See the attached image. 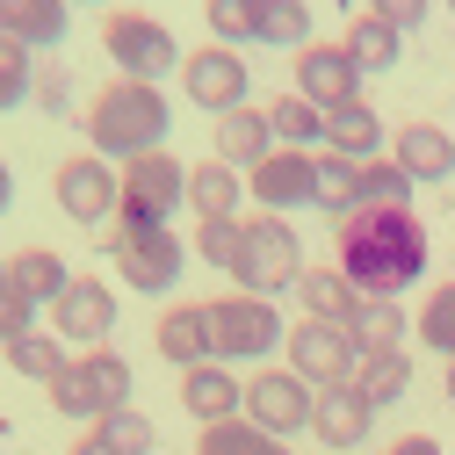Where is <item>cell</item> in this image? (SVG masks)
<instances>
[{"mask_svg":"<svg viewBox=\"0 0 455 455\" xmlns=\"http://www.w3.org/2000/svg\"><path fill=\"white\" fill-rule=\"evenodd\" d=\"M332 267L355 282L362 297H405L427 275V224L412 203H362L339 217Z\"/></svg>","mask_w":455,"mask_h":455,"instance_id":"obj_1","label":"cell"},{"mask_svg":"<svg viewBox=\"0 0 455 455\" xmlns=\"http://www.w3.org/2000/svg\"><path fill=\"white\" fill-rule=\"evenodd\" d=\"M166 124H174V108H166V94H159L152 80H116V87H101L94 108H87V138H94V152H116V159L159 152Z\"/></svg>","mask_w":455,"mask_h":455,"instance_id":"obj_2","label":"cell"},{"mask_svg":"<svg viewBox=\"0 0 455 455\" xmlns=\"http://www.w3.org/2000/svg\"><path fill=\"white\" fill-rule=\"evenodd\" d=\"M297 275H304V246H297V224L290 217H239V260H232V282L246 297H282V290H297Z\"/></svg>","mask_w":455,"mask_h":455,"instance_id":"obj_3","label":"cell"},{"mask_svg":"<svg viewBox=\"0 0 455 455\" xmlns=\"http://www.w3.org/2000/svg\"><path fill=\"white\" fill-rule=\"evenodd\" d=\"M51 405L66 419H108L131 405V362L116 347H80L59 376H51Z\"/></svg>","mask_w":455,"mask_h":455,"instance_id":"obj_4","label":"cell"},{"mask_svg":"<svg viewBox=\"0 0 455 455\" xmlns=\"http://www.w3.org/2000/svg\"><path fill=\"white\" fill-rule=\"evenodd\" d=\"M282 339L290 332H282V311L267 297L232 290V297L210 304V362H267Z\"/></svg>","mask_w":455,"mask_h":455,"instance_id":"obj_5","label":"cell"},{"mask_svg":"<svg viewBox=\"0 0 455 455\" xmlns=\"http://www.w3.org/2000/svg\"><path fill=\"white\" fill-rule=\"evenodd\" d=\"M174 210H188V166L174 152H138L124 159V224H166Z\"/></svg>","mask_w":455,"mask_h":455,"instance_id":"obj_6","label":"cell"},{"mask_svg":"<svg viewBox=\"0 0 455 455\" xmlns=\"http://www.w3.org/2000/svg\"><path fill=\"white\" fill-rule=\"evenodd\" d=\"M101 51L124 66V80H152V87H159L166 73H181V44H174V29L152 22V15H108Z\"/></svg>","mask_w":455,"mask_h":455,"instance_id":"obj_7","label":"cell"},{"mask_svg":"<svg viewBox=\"0 0 455 455\" xmlns=\"http://www.w3.org/2000/svg\"><path fill=\"white\" fill-rule=\"evenodd\" d=\"M116 267L131 290L159 297V290H174L181 282V239H174V224H116Z\"/></svg>","mask_w":455,"mask_h":455,"instance_id":"obj_8","label":"cell"},{"mask_svg":"<svg viewBox=\"0 0 455 455\" xmlns=\"http://www.w3.org/2000/svg\"><path fill=\"white\" fill-rule=\"evenodd\" d=\"M181 87H188V101L203 108V116H232V108H246V59L232 44H203V51H188L181 59Z\"/></svg>","mask_w":455,"mask_h":455,"instance_id":"obj_9","label":"cell"},{"mask_svg":"<svg viewBox=\"0 0 455 455\" xmlns=\"http://www.w3.org/2000/svg\"><path fill=\"white\" fill-rule=\"evenodd\" d=\"M311 412H318V397H311V383L297 376V369H260V376H246V412L239 419H253L260 434H297V427H311Z\"/></svg>","mask_w":455,"mask_h":455,"instance_id":"obj_10","label":"cell"},{"mask_svg":"<svg viewBox=\"0 0 455 455\" xmlns=\"http://www.w3.org/2000/svg\"><path fill=\"white\" fill-rule=\"evenodd\" d=\"M290 369H297L304 383H355L362 347H355V332H347V325H332V318H304V325H290Z\"/></svg>","mask_w":455,"mask_h":455,"instance_id":"obj_11","label":"cell"},{"mask_svg":"<svg viewBox=\"0 0 455 455\" xmlns=\"http://www.w3.org/2000/svg\"><path fill=\"white\" fill-rule=\"evenodd\" d=\"M51 188H59V210H66L73 224H101V217H116V210H124V174H108V159H101V152L66 159Z\"/></svg>","mask_w":455,"mask_h":455,"instance_id":"obj_12","label":"cell"},{"mask_svg":"<svg viewBox=\"0 0 455 455\" xmlns=\"http://www.w3.org/2000/svg\"><path fill=\"white\" fill-rule=\"evenodd\" d=\"M297 94L311 108H347V101H369L362 94V66L347 44H304L297 51Z\"/></svg>","mask_w":455,"mask_h":455,"instance_id":"obj_13","label":"cell"},{"mask_svg":"<svg viewBox=\"0 0 455 455\" xmlns=\"http://www.w3.org/2000/svg\"><path fill=\"white\" fill-rule=\"evenodd\" d=\"M246 196L260 203V210H304V203H318V152H267L253 174H246Z\"/></svg>","mask_w":455,"mask_h":455,"instance_id":"obj_14","label":"cell"},{"mask_svg":"<svg viewBox=\"0 0 455 455\" xmlns=\"http://www.w3.org/2000/svg\"><path fill=\"white\" fill-rule=\"evenodd\" d=\"M51 332L73 339V347H101L108 332H116V290L94 275H73V290L51 304Z\"/></svg>","mask_w":455,"mask_h":455,"instance_id":"obj_15","label":"cell"},{"mask_svg":"<svg viewBox=\"0 0 455 455\" xmlns=\"http://www.w3.org/2000/svg\"><path fill=\"white\" fill-rule=\"evenodd\" d=\"M369 427H376L369 390H362V383H325L318 412H311V434H318L325 448H362V441H369Z\"/></svg>","mask_w":455,"mask_h":455,"instance_id":"obj_16","label":"cell"},{"mask_svg":"<svg viewBox=\"0 0 455 455\" xmlns=\"http://www.w3.org/2000/svg\"><path fill=\"white\" fill-rule=\"evenodd\" d=\"M181 405H188L203 427L239 419V412H246V383L232 376V362H196V369H181Z\"/></svg>","mask_w":455,"mask_h":455,"instance_id":"obj_17","label":"cell"},{"mask_svg":"<svg viewBox=\"0 0 455 455\" xmlns=\"http://www.w3.org/2000/svg\"><path fill=\"white\" fill-rule=\"evenodd\" d=\"M267 152H275V124H267V108H232V116H217V159H224V166L253 174Z\"/></svg>","mask_w":455,"mask_h":455,"instance_id":"obj_18","label":"cell"},{"mask_svg":"<svg viewBox=\"0 0 455 455\" xmlns=\"http://www.w3.org/2000/svg\"><path fill=\"white\" fill-rule=\"evenodd\" d=\"M397 166H405L412 181H448L455 174V138L441 131V124H405L397 131V152H390Z\"/></svg>","mask_w":455,"mask_h":455,"instance_id":"obj_19","label":"cell"},{"mask_svg":"<svg viewBox=\"0 0 455 455\" xmlns=\"http://www.w3.org/2000/svg\"><path fill=\"white\" fill-rule=\"evenodd\" d=\"M239 203H246V174L239 166H224V159L188 166V210L196 217H239Z\"/></svg>","mask_w":455,"mask_h":455,"instance_id":"obj_20","label":"cell"},{"mask_svg":"<svg viewBox=\"0 0 455 455\" xmlns=\"http://www.w3.org/2000/svg\"><path fill=\"white\" fill-rule=\"evenodd\" d=\"M159 355L174 369L210 362V304H174V311H166L159 318Z\"/></svg>","mask_w":455,"mask_h":455,"instance_id":"obj_21","label":"cell"},{"mask_svg":"<svg viewBox=\"0 0 455 455\" xmlns=\"http://www.w3.org/2000/svg\"><path fill=\"white\" fill-rule=\"evenodd\" d=\"M66 8H73V0H0V36L44 51V44L66 36Z\"/></svg>","mask_w":455,"mask_h":455,"instance_id":"obj_22","label":"cell"},{"mask_svg":"<svg viewBox=\"0 0 455 455\" xmlns=\"http://www.w3.org/2000/svg\"><path fill=\"white\" fill-rule=\"evenodd\" d=\"M325 152H347V159H376V152H383V116H376L369 101L325 108Z\"/></svg>","mask_w":455,"mask_h":455,"instance_id":"obj_23","label":"cell"},{"mask_svg":"<svg viewBox=\"0 0 455 455\" xmlns=\"http://www.w3.org/2000/svg\"><path fill=\"white\" fill-rule=\"evenodd\" d=\"M8 275H15V290H22L29 304H59V297L73 290V267L51 253V246H22V253L8 260Z\"/></svg>","mask_w":455,"mask_h":455,"instance_id":"obj_24","label":"cell"},{"mask_svg":"<svg viewBox=\"0 0 455 455\" xmlns=\"http://www.w3.org/2000/svg\"><path fill=\"white\" fill-rule=\"evenodd\" d=\"M297 297H304L311 318H332V325H347L355 304H362V290H355L339 267H304V275H297Z\"/></svg>","mask_w":455,"mask_h":455,"instance_id":"obj_25","label":"cell"},{"mask_svg":"<svg viewBox=\"0 0 455 455\" xmlns=\"http://www.w3.org/2000/svg\"><path fill=\"white\" fill-rule=\"evenodd\" d=\"M355 383L369 390V405H397V397L412 390V355L405 347H376V355H362Z\"/></svg>","mask_w":455,"mask_h":455,"instance_id":"obj_26","label":"cell"},{"mask_svg":"<svg viewBox=\"0 0 455 455\" xmlns=\"http://www.w3.org/2000/svg\"><path fill=\"white\" fill-rule=\"evenodd\" d=\"M405 311H397V297H362L355 304V318H347V332H355V347L362 355H376V347H397V339H405Z\"/></svg>","mask_w":455,"mask_h":455,"instance_id":"obj_27","label":"cell"},{"mask_svg":"<svg viewBox=\"0 0 455 455\" xmlns=\"http://www.w3.org/2000/svg\"><path fill=\"white\" fill-rule=\"evenodd\" d=\"M267 124H275V145H297V152L325 145V108H311L304 94H282V101H267Z\"/></svg>","mask_w":455,"mask_h":455,"instance_id":"obj_28","label":"cell"},{"mask_svg":"<svg viewBox=\"0 0 455 455\" xmlns=\"http://www.w3.org/2000/svg\"><path fill=\"white\" fill-rule=\"evenodd\" d=\"M196 455H297V448H282V441L260 434L253 419H217V427H203Z\"/></svg>","mask_w":455,"mask_h":455,"instance_id":"obj_29","label":"cell"},{"mask_svg":"<svg viewBox=\"0 0 455 455\" xmlns=\"http://www.w3.org/2000/svg\"><path fill=\"white\" fill-rule=\"evenodd\" d=\"M347 51H355V66H362V73H390V66H397V51H405V29H390L383 15H362V22L347 29Z\"/></svg>","mask_w":455,"mask_h":455,"instance_id":"obj_30","label":"cell"},{"mask_svg":"<svg viewBox=\"0 0 455 455\" xmlns=\"http://www.w3.org/2000/svg\"><path fill=\"white\" fill-rule=\"evenodd\" d=\"M73 355H66V339L59 332H22V339H8V369L15 376H29V383H51Z\"/></svg>","mask_w":455,"mask_h":455,"instance_id":"obj_31","label":"cell"},{"mask_svg":"<svg viewBox=\"0 0 455 455\" xmlns=\"http://www.w3.org/2000/svg\"><path fill=\"white\" fill-rule=\"evenodd\" d=\"M318 210H362V159H347V152H325L318 159Z\"/></svg>","mask_w":455,"mask_h":455,"instance_id":"obj_32","label":"cell"},{"mask_svg":"<svg viewBox=\"0 0 455 455\" xmlns=\"http://www.w3.org/2000/svg\"><path fill=\"white\" fill-rule=\"evenodd\" d=\"M260 15H267V0H210L203 8V22H210V36L217 44H260Z\"/></svg>","mask_w":455,"mask_h":455,"instance_id":"obj_33","label":"cell"},{"mask_svg":"<svg viewBox=\"0 0 455 455\" xmlns=\"http://www.w3.org/2000/svg\"><path fill=\"white\" fill-rule=\"evenodd\" d=\"M412 332L427 339V347L441 355V362H455V282H441V290L419 304V318H412Z\"/></svg>","mask_w":455,"mask_h":455,"instance_id":"obj_34","label":"cell"},{"mask_svg":"<svg viewBox=\"0 0 455 455\" xmlns=\"http://www.w3.org/2000/svg\"><path fill=\"white\" fill-rule=\"evenodd\" d=\"M29 94H36V66H29V44L0 36V116H8V108H22Z\"/></svg>","mask_w":455,"mask_h":455,"instance_id":"obj_35","label":"cell"},{"mask_svg":"<svg viewBox=\"0 0 455 455\" xmlns=\"http://www.w3.org/2000/svg\"><path fill=\"white\" fill-rule=\"evenodd\" d=\"M260 44L304 51V44H311V8H304V0H267V15H260Z\"/></svg>","mask_w":455,"mask_h":455,"instance_id":"obj_36","label":"cell"},{"mask_svg":"<svg viewBox=\"0 0 455 455\" xmlns=\"http://www.w3.org/2000/svg\"><path fill=\"white\" fill-rule=\"evenodd\" d=\"M412 174L397 166L390 152H376V159H362V203H412Z\"/></svg>","mask_w":455,"mask_h":455,"instance_id":"obj_37","label":"cell"},{"mask_svg":"<svg viewBox=\"0 0 455 455\" xmlns=\"http://www.w3.org/2000/svg\"><path fill=\"white\" fill-rule=\"evenodd\" d=\"M94 434L108 441V448H116V455H152V419L138 412V405H124V412H108V419H94Z\"/></svg>","mask_w":455,"mask_h":455,"instance_id":"obj_38","label":"cell"},{"mask_svg":"<svg viewBox=\"0 0 455 455\" xmlns=\"http://www.w3.org/2000/svg\"><path fill=\"white\" fill-rule=\"evenodd\" d=\"M196 253H203L210 267H224V275H232V260H239V217H203Z\"/></svg>","mask_w":455,"mask_h":455,"instance_id":"obj_39","label":"cell"},{"mask_svg":"<svg viewBox=\"0 0 455 455\" xmlns=\"http://www.w3.org/2000/svg\"><path fill=\"white\" fill-rule=\"evenodd\" d=\"M369 15H383L390 29H419V22H427V0H376Z\"/></svg>","mask_w":455,"mask_h":455,"instance_id":"obj_40","label":"cell"},{"mask_svg":"<svg viewBox=\"0 0 455 455\" xmlns=\"http://www.w3.org/2000/svg\"><path fill=\"white\" fill-rule=\"evenodd\" d=\"M36 101L51 108V116H66V108H73V80L66 73H36Z\"/></svg>","mask_w":455,"mask_h":455,"instance_id":"obj_41","label":"cell"},{"mask_svg":"<svg viewBox=\"0 0 455 455\" xmlns=\"http://www.w3.org/2000/svg\"><path fill=\"white\" fill-rule=\"evenodd\" d=\"M383 455H441V441H427V434H405V441H390Z\"/></svg>","mask_w":455,"mask_h":455,"instance_id":"obj_42","label":"cell"},{"mask_svg":"<svg viewBox=\"0 0 455 455\" xmlns=\"http://www.w3.org/2000/svg\"><path fill=\"white\" fill-rule=\"evenodd\" d=\"M15 210V174H8V159H0V217Z\"/></svg>","mask_w":455,"mask_h":455,"instance_id":"obj_43","label":"cell"},{"mask_svg":"<svg viewBox=\"0 0 455 455\" xmlns=\"http://www.w3.org/2000/svg\"><path fill=\"white\" fill-rule=\"evenodd\" d=\"M73 455H116V448H108L101 434H87V441H73Z\"/></svg>","mask_w":455,"mask_h":455,"instance_id":"obj_44","label":"cell"},{"mask_svg":"<svg viewBox=\"0 0 455 455\" xmlns=\"http://www.w3.org/2000/svg\"><path fill=\"white\" fill-rule=\"evenodd\" d=\"M441 390H448V405H455V362H448V383H441Z\"/></svg>","mask_w":455,"mask_h":455,"instance_id":"obj_45","label":"cell"},{"mask_svg":"<svg viewBox=\"0 0 455 455\" xmlns=\"http://www.w3.org/2000/svg\"><path fill=\"white\" fill-rule=\"evenodd\" d=\"M448 15H455V0H448Z\"/></svg>","mask_w":455,"mask_h":455,"instance_id":"obj_46","label":"cell"}]
</instances>
